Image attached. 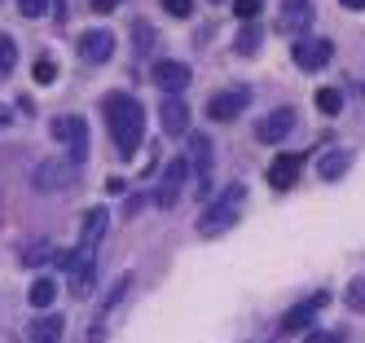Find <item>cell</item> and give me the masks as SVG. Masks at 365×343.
<instances>
[{
    "instance_id": "6da1fadb",
    "label": "cell",
    "mask_w": 365,
    "mask_h": 343,
    "mask_svg": "<svg viewBox=\"0 0 365 343\" xmlns=\"http://www.w3.org/2000/svg\"><path fill=\"white\" fill-rule=\"evenodd\" d=\"M101 119H106V132L115 141L119 158H133L145 141V106L133 93H106L101 97Z\"/></svg>"
},
{
    "instance_id": "7a4b0ae2",
    "label": "cell",
    "mask_w": 365,
    "mask_h": 343,
    "mask_svg": "<svg viewBox=\"0 0 365 343\" xmlns=\"http://www.w3.org/2000/svg\"><path fill=\"white\" fill-rule=\"evenodd\" d=\"M242 203H247V185L238 180V185H229V190L198 216V233H202V237H220V233H229L233 225H238Z\"/></svg>"
},
{
    "instance_id": "3957f363",
    "label": "cell",
    "mask_w": 365,
    "mask_h": 343,
    "mask_svg": "<svg viewBox=\"0 0 365 343\" xmlns=\"http://www.w3.org/2000/svg\"><path fill=\"white\" fill-rule=\"evenodd\" d=\"M53 137L66 145L71 163H84V158H88V123H84L80 115H62V119H53Z\"/></svg>"
},
{
    "instance_id": "277c9868",
    "label": "cell",
    "mask_w": 365,
    "mask_h": 343,
    "mask_svg": "<svg viewBox=\"0 0 365 343\" xmlns=\"http://www.w3.org/2000/svg\"><path fill=\"white\" fill-rule=\"evenodd\" d=\"M312 18H317V9H312V0H282L277 31H282V36H308Z\"/></svg>"
},
{
    "instance_id": "5b68a950",
    "label": "cell",
    "mask_w": 365,
    "mask_h": 343,
    "mask_svg": "<svg viewBox=\"0 0 365 343\" xmlns=\"http://www.w3.org/2000/svg\"><path fill=\"white\" fill-rule=\"evenodd\" d=\"M75 185V163H62V158H44L36 168V190L40 194H58Z\"/></svg>"
},
{
    "instance_id": "8992f818",
    "label": "cell",
    "mask_w": 365,
    "mask_h": 343,
    "mask_svg": "<svg viewBox=\"0 0 365 343\" xmlns=\"http://www.w3.org/2000/svg\"><path fill=\"white\" fill-rule=\"evenodd\" d=\"M251 106V88H225V93H216L212 101H207V115H212L216 123H229V119H238L242 111Z\"/></svg>"
},
{
    "instance_id": "52a82bcc",
    "label": "cell",
    "mask_w": 365,
    "mask_h": 343,
    "mask_svg": "<svg viewBox=\"0 0 365 343\" xmlns=\"http://www.w3.org/2000/svg\"><path fill=\"white\" fill-rule=\"evenodd\" d=\"M185 176H190V158H172V163L163 168V176H159V194H154V203H159V207H176Z\"/></svg>"
},
{
    "instance_id": "ba28073f",
    "label": "cell",
    "mask_w": 365,
    "mask_h": 343,
    "mask_svg": "<svg viewBox=\"0 0 365 343\" xmlns=\"http://www.w3.org/2000/svg\"><path fill=\"white\" fill-rule=\"evenodd\" d=\"M159 123H163V132H168V137H185V132H190V106L180 101V93H163Z\"/></svg>"
},
{
    "instance_id": "9c48e42d",
    "label": "cell",
    "mask_w": 365,
    "mask_h": 343,
    "mask_svg": "<svg viewBox=\"0 0 365 343\" xmlns=\"http://www.w3.org/2000/svg\"><path fill=\"white\" fill-rule=\"evenodd\" d=\"M106 229H110V211H106V207L84 211V225H80V251H84V255H97V247H101V237H106Z\"/></svg>"
},
{
    "instance_id": "30bf717a",
    "label": "cell",
    "mask_w": 365,
    "mask_h": 343,
    "mask_svg": "<svg viewBox=\"0 0 365 343\" xmlns=\"http://www.w3.org/2000/svg\"><path fill=\"white\" fill-rule=\"evenodd\" d=\"M291 58H295L299 71H322V66L334 58V44H330V40H295Z\"/></svg>"
},
{
    "instance_id": "8fae6325",
    "label": "cell",
    "mask_w": 365,
    "mask_h": 343,
    "mask_svg": "<svg viewBox=\"0 0 365 343\" xmlns=\"http://www.w3.org/2000/svg\"><path fill=\"white\" fill-rule=\"evenodd\" d=\"M291 128H295V111H291V106H282V111H273L269 119L255 123V137L264 141V145H282L286 137H291Z\"/></svg>"
},
{
    "instance_id": "7c38bea8",
    "label": "cell",
    "mask_w": 365,
    "mask_h": 343,
    "mask_svg": "<svg viewBox=\"0 0 365 343\" xmlns=\"http://www.w3.org/2000/svg\"><path fill=\"white\" fill-rule=\"evenodd\" d=\"M190 163H194V185H198V198L212 194V141L207 137H190Z\"/></svg>"
},
{
    "instance_id": "4fadbf2b",
    "label": "cell",
    "mask_w": 365,
    "mask_h": 343,
    "mask_svg": "<svg viewBox=\"0 0 365 343\" xmlns=\"http://www.w3.org/2000/svg\"><path fill=\"white\" fill-rule=\"evenodd\" d=\"M150 79L159 84V93H185L190 88V66L185 62H154Z\"/></svg>"
},
{
    "instance_id": "5bb4252c",
    "label": "cell",
    "mask_w": 365,
    "mask_h": 343,
    "mask_svg": "<svg viewBox=\"0 0 365 343\" xmlns=\"http://www.w3.org/2000/svg\"><path fill=\"white\" fill-rule=\"evenodd\" d=\"M75 48H80V58H84L88 66L110 62V53H115V36H110V31H84Z\"/></svg>"
},
{
    "instance_id": "9a60e30c",
    "label": "cell",
    "mask_w": 365,
    "mask_h": 343,
    "mask_svg": "<svg viewBox=\"0 0 365 343\" xmlns=\"http://www.w3.org/2000/svg\"><path fill=\"white\" fill-rule=\"evenodd\" d=\"M322 304H326V295H312V300L295 304L291 312L282 317V334H299V330H308V326H312V317L322 312Z\"/></svg>"
},
{
    "instance_id": "2e32d148",
    "label": "cell",
    "mask_w": 365,
    "mask_h": 343,
    "mask_svg": "<svg viewBox=\"0 0 365 343\" xmlns=\"http://www.w3.org/2000/svg\"><path fill=\"white\" fill-rule=\"evenodd\" d=\"M299 163H304L299 154H277L269 163V185H273V190H291L295 176H299Z\"/></svg>"
},
{
    "instance_id": "e0dca14e",
    "label": "cell",
    "mask_w": 365,
    "mask_h": 343,
    "mask_svg": "<svg viewBox=\"0 0 365 343\" xmlns=\"http://www.w3.org/2000/svg\"><path fill=\"white\" fill-rule=\"evenodd\" d=\"M348 168H352V154H348V150H330V154L322 158V168H317V172H322V180H339Z\"/></svg>"
},
{
    "instance_id": "ac0fdd59",
    "label": "cell",
    "mask_w": 365,
    "mask_h": 343,
    "mask_svg": "<svg viewBox=\"0 0 365 343\" xmlns=\"http://www.w3.org/2000/svg\"><path fill=\"white\" fill-rule=\"evenodd\" d=\"M31 343H62V322L58 317H40V322H31Z\"/></svg>"
},
{
    "instance_id": "d6986e66",
    "label": "cell",
    "mask_w": 365,
    "mask_h": 343,
    "mask_svg": "<svg viewBox=\"0 0 365 343\" xmlns=\"http://www.w3.org/2000/svg\"><path fill=\"white\" fill-rule=\"evenodd\" d=\"M14 66H18V44H14L9 31H0V79H9Z\"/></svg>"
},
{
    "instance_id": "ffe728a7",
    "label": "cell",
    "mask_w": 365,
    "mask_h": 343,
    "mask_svg": "<svg viewBox=\"0 0 365 343\" xmlns=\"http://www.w3.org/2000/svg\"><path fill=\"white\" fill-rule=\"evenodd\" d=\"M53 300H58V282H53V277H40V282L31 286V308H40V312H44Z\"/></svg>"
},
{
    "instance_id": "44dd1931",
    "label": "cell",
    "mask_w": 365,
    "mask_h": 343,
    "mask_svg": "<svg viewBox=\"0 0 365 343\" xmlns=\"http://www.w3.org/2000/svg\"><path fill=\"white\" fill-rule=\"evenodd\" d=\"M339 106H344V93L339 88H317V111L322 115H339Z\"/></svg>"
},
{
    "instance_id": "7402d4cb",
    "label": "cell",
    "mask_w": 365,
    "mask_h": 343,
    "mask_svg": "<svg viewBox=\"0 0 365 343\" xmlns=\"http://www.w3.org/2000/svg\"><path fill=\"white\" fill-rule=\"evenodd\" d=\"M128 286H133V273H123V277H119V282L106 290V300H101V312H110V308H115V304L128 295Z\"/></svg>"
},
{
    "instance_id": "603a6c76",
    "label": "cell",
    "mask_w": 365,
    "mask_h": 343,
    "mask_svg": "<svg viewBox=\"0 0 365 343\" xmlns=\"http://www.w3.org/2000/svg\"><path fill=\"white\" fill-rule=\"evenodd\" d=\"M344 304L356 308V312H365V277H356V282L344 286Z\"/></svg>"
},
{
    "instance_id": "cb8c5ba5",
    "label": "cell",
    "mask_w": 365,
    "mask_h": 343,
    "mask_svg": "<svg viewBox=\"0 0 365 343\" xmlns=\"http://www.w3.org/2000/svg\"><path fill=\"white\" fill-rule=\"evenodd\" d=\"M133 36H137V53H154V26L150 22H133Z\"/></svg>"
},
{
    "instance_id": "d4e9b609",
    "label": "cell",
    "mask_w": 365,
    "mask_h": 343,
    "mask_svg": "<svg viewBox=\"0 0 365 343\" xmlns=\"http://www.w3.org/2000/svg\"><path fill=\"white\" fill-rule=\"evenodd\" d=\"M238 53H242V58H255V53H259V26H247V31L238 36Z\"/></svg>"
},
{
    "instance_id": "484cf974",
    "label": "cell",
    "mask_w": 365,
    "mask_h": 343,
    "mask_svg": "<svg viewBox=\"0 0 365 343\" xmlns=\"http://www.w3.org/2000/svg\"><path fill=\"white\" fill-rule=\"evenodd\" d=\"M48 5H53V0H18V14L22 18H44Z\"/></svg>"
},
{
    "instance_id": "4316f807",
    "label": "cell",
    "mask_w": 365,
    "mask_h": 343,
    "mask_svg": "<svg viewBox=\"0 0 365 343\" xmlns=\"http://www.w3.org/2000/svg\"><path fill=\"white\" fill-rule=\"evenodd\" d=\"M259 9H264V0H233V14H238L242 22H251Z\"/></svg>"
},
{
    "instance_id": "83f0119b",
    "label": "cell",
    "mask_w": 365,
    "mask_h": 343,
    "mask_svg": "<svg viewBox=\"0 0 365 343\" xmlns=\"http://www.w3.org/2000/svg\"><path fill=\"white\" fill-rule=\"evenodd\" d=\"M304 343H348V330H312Z\"/></svg>"
},
{
    "instance_id": "f1b7e54d",
    "label": "cell",
    "mask_w": 365,
    "mask_h": 343,
    "mask_svg": "<svg viewBox=\"0 0 365 343\" xmlns=\"http://www.w3.org/2000/svg\"><path fill=\"white\" fill-rule=\"evenodd\" d=\"M53 79H58V66L48 62V58H40L36 62V84H53Z\"/></svg>"
},
{
    "instance_id": "f546056e",
    "label": "cell",
    "mask_w": 365,
    "mask_h": 343,
    "mask_svg": "<svg viewBox=\"0 0 365 343\" xmlns=\"http://www.w3.org/2000/svg\"><path fill=\"white\" fill-rule=\"evenodd\" d=\"M163 9H168L172 18H190V14H194V0H163Z\"/></svg>"
},
{
    "instance_id": "4dcf8cb0",
    "label": "cell",
    "mask_w": 365,
    "mask_h": 343,
    "mask_svg": "<svg viewBox=\"0 0 365 343\" xmlns=\"http://www.w3.org/2000/svg\"><path fill=\"white\" fill-rule=\"evenodd\" d=\"M48 260V247L36 242V247H22V264H44Z\"/></svg>"
},
{
    "instance_id": "1f68e13d",
    "label": "cell",
    "mask_w": 365,
    "mask_h": 343,
    "mask_svg": "<svg viewBox=\"0 0 365 343\" xmlns=\"http://www.w3.org/2000/svg\"><path fill=\"white\" fill-rule=\"evenodd\" d=\"M88 9H93V14H110V9H119V0H93Z\"/></svg>"
},
{
    "instance_id": "d6a6232c",
    "label": "cell",
    "mask_w": 365,
    "mask_h": 343,
    "mask_svg": "<svg viewBox=\"0 0 365 343\" xmlns=\"http://www.w3.org/2000/svg\"><path fill=\"white\" fill-rule=\"evenodd\" d=\"M339 5H344V9H352V14H361V9H365V0H339Z\"/></svg>"
},
{
    "instance_id": "836d02e7",
    "label": "cell",
    "mask_w": 365,
    "mask_h": 343,
    "mask_svg": "<svg viewBox=\"0 0 365 343\" xmlns=\"http://www.w3.org/2000/svg\"><path fill=\"white\" fill-rule=\"evenodd\" d=\"M9 123V111H5V106H0V128H5Z\"/></svg>"
}]
</instances>
